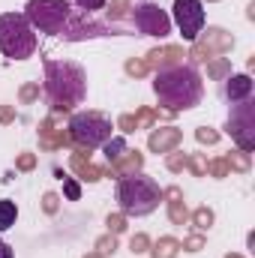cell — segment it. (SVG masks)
Listing matches in <instances>:
<instances>
[{"mask_svg": "<svg viewBox=\"0 0 255 258\" xmlns=\"http://www.w3.org/2000/svg\"><path fill=\"white\" fill-rule=\"evenodd\" d=\"M36 30L24 18V12H3L0 15V54L6 60H27L36 54Z\"/></svg>", "mask_w": 255, "mask_h": 258, "instance_id": "4", "label": "cell"}, {"mask_svg": "<svg viewBox=\"0 0 255 258\" xmlns=\"http://www.w3.org/2000/svg\"><path fill=\"white\" fill-rule=\"evenodd\" d=\"M78 3V9H84V12H99V9H105V0H75Z\"/></svg>", "mask_w": 255, "mask_h": 258, "instance_id": "12", "label": "cell"}, {"mask_svg": "<svg viewBox=\"0 0 255 258\" xmlns=\"http://www.w3.org/2000/svg\"><path fill=\"white\" fill-rule=\"evenodd\" d=\"M69 12V0H30L24 6V18L30 21V27L48 36H63Z\"/></svg>", "mask_w": 255, "mask_h": 258, "instance_id": "5", "label": "cell"}, {"mask_svg": "<svg viewBox=\"0 0 255 258\" xmlns=\"http://www.w3.org/2000/svg\"><path fill=\"white\" fill-rule=\"evenodd\" d=\"M153 93L159 99L162 108L168 111H186V108H195L204 96V81L198 75L195 66H165L156 72L153 78Z\"/></svg>", "mask_w": 255, "mask_h": 258, "instance_id": "1", "label": "cell"}, {"mask_svg": "<svg viewBox=\"0 0 255 258\" xmlns=\"http://www.w3.org/2000/svg\"><path fill=\"white\" fill-rule=\"evenodd\" d=\"M135 27L144 33V36H168L171 33V18L156 6V3H138L135 6Z\"/></svg>", "mask_w": 255, "mask_h": 258, "instance_id": "9", "label": "cell"}, {"mask_svg": "<svg viewBox=\"0 0 255 258\" xmlns=\"http://www.w3.org/2000/svg\"><path fill=\"white\" fill-rule=\"evenodd\" d=\"M45 99L54 111L75 108L87 99V75L72 60H48L45 63Z\"/></svg>", "mask_w": 255, "mask_h": 258, "instance_id": "2", "label": "cell"}, {"mask_svg": "<svg viewBox=\"0 0 255 258\" xmlns=\"http://www.w3.org/2000/svg\"><path fill=\"white\" fill-rule=\"evenodd\" d=\"M159 201H162V189H159V183L150 174L138 171V174L120 177V183H117V204H120V210L126 216H132V219L150 216L159 207Z\"/></svg>", "mask_w": 255, "mask_h": 258, "instance_id": "3", "label": "cell"}, {"mask_svg": "<svg viewBox=\"0 0 255 258\" xmlns=\"http://www.w3.org/2000/svg\"><path fill=\"white\" fill-rule=\"evenodd\" d=\"M15 219H18V207H15V201L0 198V231H9V228L15 225Z\"/></svg>", "mask_w": 255, "mask_h": 258, "instance_id": "11", "label": "cell"}, {"mask_svg": "<svg viewBox=\"0 0 255 258\" xmlns=\"http://www.w3.org/2000/svg\"><path fill=\"white\" fill-rule=\"evenodd\" d=\"M69 135L75 144L87 147V150H96V147H105L114 135V126L105 114L99 111H78L69 117Z\"/></svg>", "mask_w": 255, "mask_h": 258, "instance_id": "6", "label": "cell"}, {"mask_svg": "<svg viewBox=\"0 0 255 258\" xmlns=\"http://www.w3.org/2000/svg\"><path fill=\"white\" fill-rule=\"evenodd\" d=\"M228 132H231V138H234L243 150H252V144H255V102L252 99L231 105Z\"/></svg>", "mask_w": 255, "mask_h": 258, "instance_id": "8", "label": "cell"}, {"mask_svg": "<svg viewBox=\"0 0 255 258\" xmlns=\"http://www.w3.org/2000/svg\"><path fill=\"white\" fill-rule=\"evenodd\" d=\"M252 78L249 75H234V78H228L225 84H222V96H225V102L228 105H237V102H246V99H252Z\"/></svg>", "mask_w": 255, "mask_h": 258, "instance_id": "10", "label": "cell"}, {"mask_svg": "<svg viewBox=\"0 0 255 258\" xmlns=\"http://www.w3.org/2000/svg\"><path fill=\"white\" fill-rule=\"evenodd\" d=\"M0 258H15V252H12V246H9L6 240H0Z\"/></svg>", "mask_w": 255, "mask_h": 258, "instance_id": "13", "label": "cell"}, {"mask_svg": "<svg viewBox=\"0 0 255 258\" xmlns=\"http://www.w3.org/2000/svg\"><path fill=\"white\" fill-rule=\"evenodd\" d=\"M204 3L201 0H174V9H171V21L177 24L180 36L192 42L198 39V33L204 30Z\"/></svg>", "mask_w": 255, "mask_h": 258, "instance_id": "7", "label": "cell"}]
</instances>
